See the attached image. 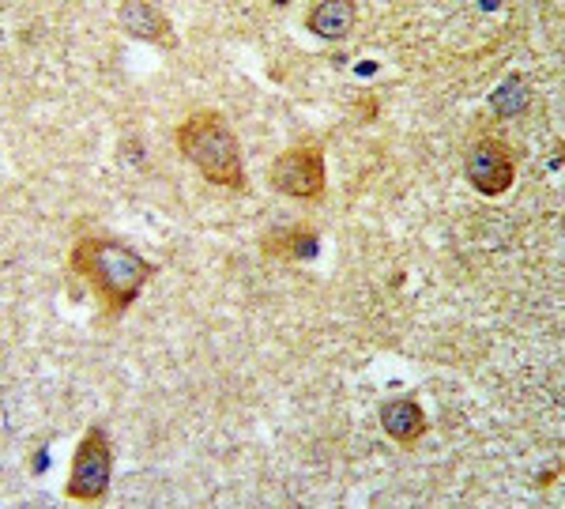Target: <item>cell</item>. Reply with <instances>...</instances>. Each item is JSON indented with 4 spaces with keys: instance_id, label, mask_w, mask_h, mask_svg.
<instances>
[{
    "instance_id": "1",
    "label": "cell",
    "mask_w": 565,
    "mask_h": 509,
    "mask_svg": "<svg viewBox=\"0 0 565 509\" xmlns=\"http://www.w3.org/2000/svg\"><path fill=\"white\" fill-rule=\"evenodd\" d=\"M68 276L84 279L90 295L98 298L106 321H121L129 306L140 298L148 279L159 272V265L125 245L121 238H106V234H84L68 250L65 261Z\"/></svg>"
},
{
    "instance_id": "2",
    "label": "cell",
    "mask_w": 565,
    "mask_h": 509,
    "mask_svg": "<svg viewBox=\"0 0 565 509\" xmlns=\"http://www.w3.org/2000/svg\"><path fill=\"white\" fill-rule=\"evenodd\" d=\"M174 140L178 151L204 174L207 185L231 189V193H242L245 189V162H242L238 136H234L231 121L218 110H212V106L193 110L178 125Z\"/></svg>"
},
{
    "instance_id": "3",
    "label": "cell",
    "mask_w": 565,
    "mask_h": 509,
    "mask_svg": "<svg viewBox=\"0 0 565 509\" xmlns=\"http://www.w3.org/2000/svg\"><path fill=\"white\" fill-rule=\"evenodd\" d=\"M109 479H114V445H109L106 426L95 423L87 426L84 438L76 445L65 495L79 506H98L109 495Z\"/></svg>"
},
{
    "instance_id": "4",
    "label": "cell",
    "mask_w": 565,
    "mask_h": 509,
    "mask_svg": "<svg viewBox=\"0 0 565 509\" xmlns=\"http://www.w3.org/2000/svg\"><path fill=\"white\" fill-rule=\"evenodd\" d=\"M268 185L282 197L306 200V204H321L328 193L324 148L321 144H298V148L282 151V156L268 167Z\"/></svg>"
},
{
    "instance_id": "5",
    "label": "cell",
    "mask_w": 565,
    "mask_h": 509,
    "mask_svg": "<svg viewBox=\"0 0 565 509\" xmlns=\"http://www.w3.org/2000/svg\"><path fill=\"white\" fill-rule=\"evenodd\" d=\"M463 174L482 197L509 193L516 181V151L498 136H479V140H471L468 156H463Z\"/></svg>"
},
{
    "instance_id": "6",
    "label": "cell",
    "mask_w": 565,
    "mask_h": 509,
    "mask_svg": "<svg viewBox=\"0 0 565 509\" xmlns=\"http://www.w3.org/2000/svg\"><path fill=\"white\" fill-rule=\"evenodd\" d=\"M117 26H121L129 39H140V42H159L167 50L178 45V34H174V23L162 8L148 4V0H125L117 4Z\"/></svg>"
},
{
    "instance_id": "7",
    "label": "cell",
    "mask_w": 565,
    "mask_h": 509,
    "mask_svg": "<svg viewBox=\"0 0 565 509\" xmlns=\"http://www.w3.org/2000/svg\"><path fill=\"white\" fill-rule=\"evenodd\" d=\"M377 415H381V431H385L399 449H415V445L426 438V431H430V420H426V412L418 407L415 396H392L381 404Z\"/></svg>"
},
{
    "instance_id": "8",
    "label": "cell",
    "mask_w": 565,
    "mask_h": 509,
    "mask_svg": "<svg viewBox=\"0 0 565 509\" xmlns=\"http://www.w3.org/2000/svg\"><path fill=\"white\" fill-rule=\"evenodd\" d=\"M260 253L271 261H313L321 253V238L313 226H271L260 238Z\"/></svg>"
},
{
    "instance_id": "9",
    "label": "cell",
    "mask_w": 565,
    "mask_h": 509,
    "mask_svg": "<svg viewBox=\"0 0 565 509\" xmlns=\"http://www.w3.org/2000/svg\"><path fill=\"white\" fill-rule=\"evenodd\" d=\"M354 15H359L354 0H321V4L309 8L306 26L324 42H343L354 26Z\"/></svg>"
},
{
    "instance_id": "10",
    "label": "cell",
    "mask_w": 565,
    "mask_h": 509,
    "mask_svg": "<svg viewBox=\"0 0 565 509\" xmlns=\"http://www.w3.org/2000/svg\"><path fill=\"white\" fill-rule=\"evenodd\" d=\"M527 103H532V87H527V79L521 72H509V76L490 91V110H494V117H521L527 110Z\"/></svg>"
}]
</instances>
